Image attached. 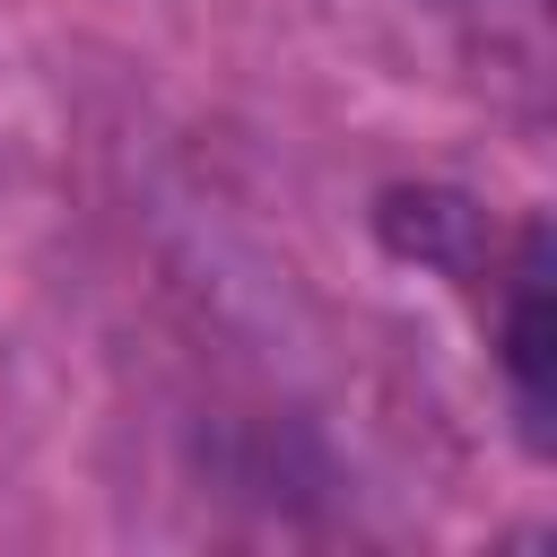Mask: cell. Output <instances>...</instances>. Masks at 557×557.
I'll return each mask as SVG.
<instances>
[{"label": "cell", "instance_id": "cell-1", "mask_svg": "<svg viewBox=\"0 0 557 557\" xmlns=\"http://www.w3.org/2000/svg\"><path fill=\"white\" fill-rule=\"evenodd\" d=\"M322 9L392 78L453 87L513 122L548 113V78H557L548 0H322Z\"/></svg>", "mask_w": 557, "mask_h": 557}]
</instances>
